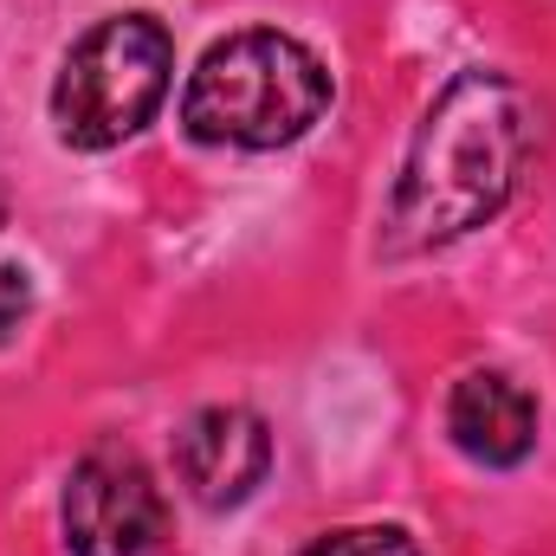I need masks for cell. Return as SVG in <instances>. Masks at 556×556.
I'll list each match as a JSON object with an SVG mask.
<instances>
[{
	"label": "cell",
	"mask_w": 556,
	"mask_h": 556,
	"mask_svg": "<svg viewBox=\"0 0 556 556\" xmlns=\"http://www.w3.org/2000/svg\"><path fill=\"white\" fill-rule=\"evenodd\" d=\"M65 538H72V556H175L162 485L130 446L104 440L72 466Z\"/></svg>",
	"instance_id": "obj_4"
},
{
	"label": "cell",
	"mask_w": 556,
	"mask_h": 556,
	"mask_svg": "<svg viewBox=\"0 0 556 556\" xmlns=\"http://www.w3.org/2000/svg\"><path fill=\"white\" fill-rule=\"evenodd\" d=\"M175 472L207 511H233L273 472V433L253 408H201L175 433Z\"/></svg>",
	"instance_id": "obj_5"
},
{
	"label": "cell",
	"mask_w": 556,
	"mask_h": 556,
	"mask_svg": "<svg viewBox=\"0 0 556 556\" xmlns=\"http://www.w3.org/2000/svg\"><path fill=\"white\" fill-rule=\"evenodd\" d=\"M175 46L162 20L149 13H117L98 20L59 65L52 78V124L72 149H117L155 117L168 98Z\"/></svg>",
	"instance_id": "obj_3"
},
{
	"label": "cell",
	"mask_w": 556,
	"mask_h": 556,
	"mask_svg": "<svg viewBox=\"0 0 556 556\" xmlns=\"http://www.w3.org/2000/svg\"><path fill=\"white\" fill-rule=\"evenodd\" d=\"M330 111V72L291 33L253 26L194 65L181 91V130L220 149H285Z\"/></svg>",
	"instance_id": "obj_2"
},
{
	"label": "cell",
	"mask_w": 556,
	"mask_h": 556,
	"mask_svg": "<svg viewBox=\"0 0 556 556\" xmlns=\"http://www.w3.org/2000/svg\"><path fill=\"white\" fill-rule=\"evenodd\" d=\"M446 433L466 459L479 466H518L531 446H538V402L498 376V369H472L453 402H446Z\"/></svg>",
	"instance_id": "obj_6"
},
{
	"label": "cell",
	"mask_w": 556,
	"mask_h": 556,
	"mask_svg": "<svg viewBox=\"0 0 556 556\" xmlns=\"http://www.w3.org/2000/svg\"><path fill=\"white\" fill-rule=\"evenodd\" d=\"M538 149H544V111L518 78L459 72L420 117L402 181L389 194L382 247L402 260V253H433L466 240L511 201Z\"/></svg>",
	"instance_id": "obj_1"
},
{
	"label": "cell",
	"mask_w": 556,
	"mask_h": 556,
	"mask_svg": "<svg viewBox=\"0 0 556 556\" xmlns=\"http://www.w3.org/2000/svg\"><path fill=\"white\" fill-rule=\"evenodd\" d=\"M298 556H420V544L395 525H350V531H330V538L304 544Z\"/></svg>",
	"instance_id": "obj_7"
},
{
	"label": "cell",
	"mask_w": 556,
	"mask_h": 556,
	"mask_svg": "<svg viewBox=\"0 0 556 556\" xmlns=\"http://www.w3.org/2000/svg\"><path fill=\"white\" fill-rule=\"evenodd\" d=\"M26 311H33V278L20 266H0V343L26 324Z\"/></svg>",
	"instance_id": "obj_8"
}]
</instances>
